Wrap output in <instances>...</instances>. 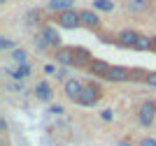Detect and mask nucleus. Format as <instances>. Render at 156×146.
I'll return each mask as SVG.
<instances>
[{
    "instance_id": "11",
    "label": "nucleus",
    "mask_w": 156,
    "mask_h": 146,
    "mask_svg": "<svg viewBox=\"0 0 156 146\" xmlns=\"http://www.w3.org/2000/svg\"><path fill=\"white\" fill-rule=\"evenodd\" d=\"M33 95L37 97L40 102H49L51 95H54V90H51V86H49L47 81H37V83H35V88H33Z\"/></svg>"
},
{
    "instance_id": "31",
    "label": "nucleus",
    "mask_w": 156,
    "mask_h": 146,
    "mask_svg": "<svg viewBox=\"0 0 156 146\" xmlns=\"http://www.w3.org/2000/svg\"><path fill=\"white\" fill-rule=\"evenodd\" d=\"M151 51L156 53V35H154V46H151Z\"/></svg>"
},
{
    "instance_id": "9",
    "label": "nucleus",
    "mask_w": 156,
    "mask_h": 146,
    "mask_svg": "<svg viewBox=\"0 0 156 146\" xmlns=\"http://www.w3.org/2000/svg\"><path fill=\"white\" fill-rule=\"evenodd\" d=\"M40 32L44 35V39L49 42V46H54V49H61V46H63V39H61V35L56 32V28H54V25H42V28H40Z\"/></svg>"
},
{
    "instance_id": "8",
    "label": "nucleus",
    "mask_w": 156,
    "mask_h": 146,
    "mask_svg": "<svg viewBox=\"0 0 156 146\" xmlns=\"http://www.w3.org/2000/svg\"><path fill=\"white\" fill-rule=\"evenodd\" d=\"M79 16H82V25H84V28H89V30H100V16L96 14V9H82Z\"/></svg>"
},
{
    "instance_id": "28",
    "label": "nucleus",
    "mask_w": 156,
    "mask_h": 146,
    "mask_svg": "<svg viewBox=\"0 0 156 146\" xmlns=\"http://www.w3.org/2000/svg\"><path fill=\"white\" fill-rule=\"evenodd\" d=\"M44 72H47V74H56V72H58V70H56L54 65H44Z\"/></svg>"
},
{
    "instance_id": "15",
    "label": "nucleus",
    "mask_w": 156,
    "mask_h": 146,
    "mask_svg": "<svg viewBox=\"0 0 156 146\" xmlns=\"http://www.w3.org/2000/svg\"><path fill=\"white\" fill-rule=\"evenodd\" d=\"M151 46H154V37L140 32V39H137V44H135V51H151Z\"/></svg>"
},
{
    "instance_id": "30",
    "label": "nucleus",
    "mask_w": 156,
    "mask_h": 146,
    "mask_svg": "<svg viewBox=\"0 0 156 146\" xmlns=\"http://www.w3.org/2000/svg\"><path fill=\"white\" fill-rule=\"evenodd\" d=\"M117 146H133V144H130V141L128 139H121V141H119V144Z\"/></svg>"
},
{
    "instance_id": "18",
    "label": "nucleus",
    "mask_w": 156,
    "mask_h": 146,
    "mask_svg": "<svg viewBox=\"0 0 156 146\" xmlns=\"http://www.w3.org/2000/svg\"><path fill=\"white\" fill-rule=\"evenodd\" d=\"M12 60H14L16 65H26V63H28L26 51H23V49H14V51H12Z\"/></svg>"
},
{
    "instance_id": "4",
    "label": "nucleus",
    "mask_w": 156,
    "mask_h": 146,
    "mask_svg": "<svg viewBox=\"0 0 156 146\" xmlns=\"http://www.w3.org/2000/svg\"><path fill=\"white\" fill-rule=\"evenodd\" d=\"M114 39H117V44H119V46H126V49H135L137 39H140V32H137V30H130V28H126V30H119Z\"/></svg>"
},
{
    "instance_id": "2",
    "label": "nucleus",
    "mask_w": 156,
    "mask_h": 146,
    "mask_svg": "<svg viewBox=\"0 0 156 146\" xmlns=\"http://www.w3.org/2000/svg\"><path fill=\"white\" fill-rule=\"evenodd\" d=\"M154 118H156V102L154 100L142 102L140 109H137V123H140V127H151L154 125Z\"/></svg>"
},
{
    "instance_id": "10",
    "label": "nucleus",
    "mask_w": 156,
    "mask_h": 146,
    "mask_svg": "<svg viewBox=\"0 0 156 146\" xmlns=\"http://www.w3.org/2000/svg\"><path fill=\"white\" fill-rule=\"evenodd\" d=\"M91 63H93L91 51L84 46H75V67H89Z\"/></svg>"
},
{
    "instance_id": "27",
    "label": "nucleus",
    "mask_w": 156,
    "mask_h": 146,
    "mask_svg": "<svg viewBox=\"0 0 156 146\" xmlns=\"http://www.w3.org/2000/svg\"><path fill=\"white\" fill-rule=\"evenodd\" d=\"M9 46H12V42H9L7 37H2V39H0V49H9Z\"/></svg>"
},
{
    "instance_id": "5",
    "label": "nucleus",
    "mask_w": 156,
    "mask_h": 146,
    "mask_svg": "<svg viewBox=\"0 0 156 146\" xmlns=\"http://www.w3.org/2000/svg\"><path fill=\"white\" fill-rule=\"evenodd\" d=\"M54 58L63 67H72L75 65V46H61V49H56L54 51Z\"/></svg>"
},
{
    "instance_id": "21",
    "label": "nucleus",
    "mask_w": 156,
    "mask_h": 146,
    "mask_svg": "<svg viewBox=\"0 0 156 146\" xmlns=\"http://www.w3.org/2000/svg\"><path fill=\"white\" fill-rule=\"evenodd\" d=\"M26 21H28L30 25L40 23V21H42V14H40V9H30V12H28V16H26Z\"/></svg>"
},
{
    "instance_id": "19",
    "label": "nucleus",
    "mask_w": 156,
    "mask_h": 146,
    "mask_svg": "<svg viewBox=\"0 0 156 146\" xmlns=\"http://www.w3.org/2000/svg\"><path fill=\"white\" fill-rule=\"evenodd\" d=\"M33 39H35V46H37V51H47V49H49V42L44 39V35H42L40 30H37V35H35Z\"/></svg>"
},
{
    "instance_id": "6",
    "label": "nucleus",
    "mask_w": 156,
    "mask_h": 146,
    "mask_svg": "<svg viewBox=\"0 0 156 146\" xmlns=\"http://www.w3.org/2000/svg\"><path fill=\"white\" fill-rule=\"evenodd\" d=\"M82 90H84V83L79 81V79H68V81H65V86H63L65 97H68V100H72V102H77V100H79Z\"/></svg>"
},
{
    "instance_id": "24",
    "label": "nucleus",
    "mask_w": 156,
    "mask_h": 146,
    "mask_svg": "<svg viewBox=\"0 0 156 146\" xmlns=\"http://www.w3.org/2000/svg\"><path fill=\"white\" fill-rule=\"evenodd\" d=\"M49 114L61 116V114H63V107H61V104H51V107H49Z\"/></svg>"
},
{
    "instance_id": "12",
    "label": "nucleus",
    "mask_w": 156,
    "mask_h": 146,
    "mask_svg": "<svg viewBox=\"0 0 156 146\" xmlns=\"http://www.w3.org/2000/svg\"><path fill=\"white\" fill-rule=\"evenodd\" d=\"M47 7H49L51 12L61 14V12H68V9H75V0H49Z\"/></svg>"
},
{
    "instance_id": "3",
    "label": "nucleus",
    "mask_w": 156,
    "mask_h": 146,
    "mask_svg": "<svg viewBox=\"0 0 156 146\" xmlns=\"http://www.w3.org/2000/svg\"><path fill=\"white\" fill-rule=\"evenodd\" d=\"M56 25L61 28H68V30H75L82 25V16H79L77 9H68V12H61L56 14Z\"/></svg>"
},
{
    "instance_id": "23",
    "label": "nucleus",
    "mask_w": 156,
    "mask_h": 146,
    "mask_svg": "<svg viewBox=\"0 0 156 146\" xmlns=\"http://www.w3.org/2000/svg\"><path fill=\"white\" fill-rule=\"evenodd\" d=\"M137 146H156V139H154V137H142Z\"/></svg>"
},
{
    "instance_id": "25",
    "label": "nucleus",
    "mask_w": 156,
    "mask_h": 146,
    "mask_svg": "<svg viewBox=\"0 0 156 146\" xmlns=\"http://www.w3.org/2000/svg\"><path fill=\"white\" fill-rule=\"evenodd\" d=\"M147 86H151V88H156V72H149V76H147Z\"/></svg>"
},
{
    "instance_id": "1",
    "label": "nucleus",
    "mask_w": 156,
    "mask_h": 146,
    "mask_svg": "<svg viewBox=\"0 0 156 146\" xmlns=\"http://www.w3.org/2000/svg\"><path fill=\"white\" fill-rule=\"evenodd\" d=\"M100 97H103V90H100L98 83H84V90H82L77 104L79 107H96L100 102Z\"/></svg>"
},
{
    "instance_id": "7",
    "label": "nucleus",
    "mask_w": 156,
    "mask_h": 146,
    "mask_svg": "<svg viewBox=\"0 0 156 146\" xmlns=\"http://www.w3.org/2000/svg\"><path fill=\"white\" fill-rule=\"evenodd\" d=\"M105 79H107V81H114V83L128 81V79H130V67H124V65H112V70L107 72Z\"/></svg>"
},
{
    "instance_id": "29",
    "label": "nucleus",
    "mask_w": 156,
    "mask_h": 146,
    "mask_svg": "<svg viewBox=\"0 0 156 146\" xmlns=\"http://www.w3.org/2000/svg\"><path fill=\"white\" fill-rule=\"evenodd\" d=\"M56 79H65V70H58V72H56Z\"/></svg>"
},
{
    "instance_id": "17",
    "label": "nucleus",
    "mask_w": 156,
    "mask_h": 146,
    "mask_svg": "<svg viewBox=\"0 0 156 146\" xmlns=\"http://www.w3.org/2000/svg\"><path fill=\"white\" fill-rule=\"evenodd\" d=\"M93 9H96V12H112V9H114V2H112V0H93Z\"/></svg>"
},
{
    "instance_id": "16",
    "label": "nucleus",
    "mask_w": 156,
    "mask_h": 146,
    "mask_svg": "<svg viewBox=\"0 0 156 146\" xmlns=\"http://www.w3.org/2000/svg\"><path fill=\"white\" fill-rule=\"evenodd\" d=\"M147 76H149V72L144 70V67H130V79L128 81H147Z\"/></svg>"
},
{
    "instance_id": "14",
    "label": "nucleus",
    "mask_w": 156,
    "mask_h": 146,
    "mask_svg": "<svg viewBox=\"0 0 156 146\" xmlns=\"http://www.w3.org/2000/svg\"><path fill=\"white\" fill-rule=\"evenodd\" d=\"M30 74V65H16V67H12V70H7V76H12V79H16V81H21V79H26V76Z\"/></svg>"
},
{
    "instance_id": "22",
    "label": "nucleus",
    "mask_w": 156,
    "mask_h": 146,
    "mask_svg": "<svg viewBox=\"0 0 156 146\" xmlns=\"http://www.w3.org/2000/svg\"><path fill=\"white\" fill-rule=\"evenodd\" d=\"M100 118H103L105 123H110L112 118H114V114H112V109H103V111H100Z\"/></svg>"
},
{
    "instance_id": "26",
    "label": "nucleus",
    "mask_w": 156,
    "mask_h": 146,
    "mask_svg": "<svg viewBox=\"0 0 156 146\" xmlns=\"http://www.w3.org/2000/svg\"><path fill=\"white\" fill-rule=\"evenodd\" d=\"M7 88H9V90H19V93H21V90H23V86H21V81H14V83H9Z\"/></svg>"
},
{
    "instance_id": "20",
    "label": "nucleus",
    "mask_w": 156,
    "mask_h": 146,
    "mask_svg": "<svg viewBox=\"0 0 156 146\" xmlns=\"http://www.w3.org/2000/svg\"><path fill=\"white\" fill-rule=\"evenodd\" d=\"M128 9L130 12H144V9H147V2H144V0H128Z\"/></svg>"
},
{
    "instance_id": "13",
    "label": "nucleus",
    "mask_w": 156,
    "mask_h": 146,
    "mask_svg": "<svg viewBox=\"0 0 156 146\" xmlns=\"http://www.w3.org/2000/svg\"><path fill=\"white\" fill-rule=\"evenodd\" d=\"M112 70V65L110 63H105V60H98V58H93V63L89 65V72H91V74H98V76H107V72Z\"/></svg>"
}]
</instances>
